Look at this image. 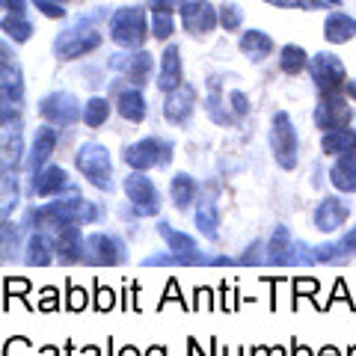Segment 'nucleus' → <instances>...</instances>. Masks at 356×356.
<instances>
[{
	"mask_svg": "<svg viewBox=\"0 0 356 356\" xmlns=\"http://www.w3.org/2000/svg\"><path fill=\"white\" fill-rule=\"evenodd\" d=\"M102 211L95 202H89L83 196H57L54 202H44L39 208H30L24 214V229L39 232V229H63V226H89L98 222Z\"/></svg>",
	"mask_w": 356,
	"mask_h": 356,
	"instance_id": "nucleus-1",
	"label": "nucleus"
},
{
	"mask_svg": "<svg viewBox=\"0 0 356 356\" xmlns=\"http://www.w3.org/2000/svg\"><path fill=\"white\" fill-rule=\"evenodd\" d=\"M178 13H181V27L191 36H208L220 24V9L208 0H184Z\"/></svg>",
	"mask_w": 356,
	"mask_h": 356,
	"instance_id": "nucleus-13",
	"label": "nucleus"
},
{
	"mask_svg": "<svg viewBox=\"0 0 356 356\" xmlns=\"http://www.w3.org/2000/svg\"><path fill=\"white\" fill-rule=\"evenodd\" d=\"M172 30H175V21H172L170 9H154V13H152V36L166 42L172 36Z\"/></svg>",
	"mask_w": 356,
	"mask_h": 356,
	"instance_id": "nucleus-38",
	"label": "nucleus"
},
{
	"mask_svg": "<svg viewBox=\"0 0 356 356\" xmlns=\"http://www.w3.org/2000/svg\"><path fill=\"white\" fill-rule=\"evenodd\" d=\"M3 9L13 15H24L27 13V0H3Z\"/></svg>",
	"mask_w": 356,
	"mask_h": 356,
	"instance_id": "nucleus-53",
	"label": "nucleus"
},
{
	"mask_svg": "<svg viewBox=\"0 0 356 356\" xmlns=\"http://www.w3.org/2000/svg\"><path fill=\"white\" fill-rule=\"evenodd\" d=\"M39 116L54 128H72L74 122L83 119V104L72 92L57 89V92H48L39 102Z\"/></svg>",
	"mask_w": 356,
	"mask_h": 356,
	"instance_id": "nucleus-8",
	"label": "nucleus"
},
{
	"mask_svg": "<svg viewBox=\"0 0 356 356\" xmlns=\"http://www.w3.org/2000/svg\"><path fill=\"white\" fill-rule=\"evenodd\" d=\"M193 220H196L199 235H202L205 241H217L220 238V208H217L214 199H202V202H196Z\"/></svg>",
	"mask_w": 356,
	"mask_h": 356,
	"instance_id": "nucleus-26",
	"label": "nucleus"
},
{
	"mask_svg": "<svg viewBox=\"0 0 356 356\" xmlns=\"http://www.w3.org/2000/svg\"><path fill=\"white\" fill-rule=\"evenodd\" d=\"M341 255H348V252H344V247H341V241H336V243H321V247H315V259H318V264L339 261Z\"/></svg>",
	"mask_w": 356,
	"mask_h": 356,
	"instance_id": "nucleus-48",
	"label": "nucleus"
},
{
	"mask_svg": "<svg viewBox=\"0 0 356 356\" xmlns=\"http://www.w3.org/2000/svg\"><path fill=\"white\" fill-rule=\"evenodd\" d=\"M241 21H243L241 6H235V3H222V6H220V27H222V30H229V33L238 30Z\"/></svg>",
	"mask_w": 356,
	"mask_h": 356,
	"instance_id": "nucleus-47",
	"label": "nucleus"
},
{
	"mask_svg": "<svg viewBox=\"0 0 356 356\" xmlns=\"http://www.w3.org/2000/svg\"><path fill=\"white\" fill-rule=\"evenodd\" d=\"M54 238H57V261L60 264H77L83 261V232L81 226H63L54 229Z\"/></svg>",
	"mask_w": 356,
	"mask_h": 356,
	"instance_id": "nucleus-21",
	"label": "nucleus"
},
{
	"mask_svg": "<svg viewBox=\"0 0 356 356\" xmlns=\"http://www.w3.org/2000/svg\"><path fill=\"white\" fill-rule=\"evenodd\" d=\"M110 69L119 72L125 81H131L134 86H146L149 77H152V69H154V57L149 51H128V54H116L110 57Z\"/></svg>",
	"mask_w": 356,
	"mask_h": 356,
	"instance_id": "nucleus-14",
	"label": "nucleus"
},
{
	"mask_svg": "<svg viewBox=\"0 0 356 356\" xmlns=\"http://www.w3.org/2000/svg\"><path fill=\"white\" fill-rule=\"evenodd\" d=\"M259 250H261V241H252L250 247H247V252H243L241 259H238V264H261L264 259L259 255Z\"/></svg>",
	"mask_w": 356,
	"mask_h": 356,
	"instance_id": "nucleus-52",
	"label": "nucleus"
},
{
	"mask_svg": "<svg viewBox=\"0 0 356 356\" xmlns=\"http://www.w3.org/2000/svg\"><path fill=\"white\" fill-rule=\"evenodd\" d=\"M291 247H294V235L288 226H276L270 241H267V255L264 261L267 264H288V255H291Z\"/></svg>",
	"mask_w": 356,
	"mask_h": 356,
	"instance_id": "nucleus-30",
	"label": "nucleus"
},
{
	"mask_svg": "<svg viewBox=\"0 0 356 356\" xmlns=\"http://www.w3.org/2000/svg\"><path fill=\"white\" fill-rule=\"evenodd\" d=\"M74 166L92 187L107 191V193L113 191V161H110L107 146H102V143H95V140L83 143L74 154Z\"/></svg>",
	"mask_w": 356,
	"mask_h": 356,
	"instance_id": "nucleus-3",
	"label": "nucleus"
},
{
	"mask_svg": "<svg viewBox=\"0 0 356 356\" xmlns=\"http://www.w3.org/2000/svg\"><path fill=\"white\" fill-rule=\"evenodd\" d=\"M229 104H232V113H235L238 119L250 113V98L241 92V89H235V92H229Z\"/></svg>",
	"mask_w": 356,
	"mask_h": 356,
	"instance_id": "nucleus-50",
	"label": "nucleus"
},
{
	"mask_svg": "<svg viewBox=\"0 0 356 356\" xmlns=\"http://www.w3.org/2000/svg\"><path fill=\"white\" fill-rule=\"evenodd\" d=\"M92 294H95V300H92V309L98 312V315H104V312H110L116 306V294H113V288H104L102 282H92Z\"/></svg>",
	"mask_w": 356,
	"mask_h": 356,
	"instance_id": "nucleus-42",
	"label": "nucleus"
},
{
	"mask_svg": "<svg viewBox=\"0 0 356 356\" xmlns=\"http://www.w3.org/2000/svg\"><path fill=\"white\" fill-rule=\"evenodd\" d=\"M238 48H241L243 57H250L252 63H261V60H267L273 54V39L267 36L264 30H247L241 36Z\"/></svg>",
	"mask_w": 356,
	"mask_h": 356,
	"instance_id": "nucleus-27",
	"label": "nucleus"
},
{
	"mask_svg": "<svg viewBox=\"0 0 356 356\" xmlns=\"http://www.w3.org/2000/svg\"><path fill=\"white\" fill-rule=\"evenodd\" d=\"M57 143H60V128L39 125L36 131H33V140H30V149H27V161H24L30 175H36L39 170L48 166L54 149H57Z\"/></svg>",
	"mask_w": 356,
	"mask_h": 356,
	"instance_id": "nucleus-15",
	"label": "nucleus"
},
{
	"mask_svg": "<svg viewBox=\"0 0 356 356\" xmlns=\"http://www.w3.org/2000/svg\"><path fill=\"white\" fill-rule=\"evenodd\" d=\"M318 356H341V350L336 348V344H324V348L318 350Z\"/></svg>",
	"mask_w": 356,
	"mask_h": 356,
	"instance_id": "nucleus-59",
	"label": "nucleus"
},
{
	"mask_svg": "<svg viewBox=\"0 0 356 356\" xmlns=\"http://www.w3.org/2000/svg\"><path fill=\"white\" fill-rule=\"evenodd\" d=\"M196 110V86L191 83H181L172 92H166L163 98V119L170 125H187Z\"/></svg>",
	"mask_w": 356,
	"mask_h": 356,
	"instance_id": "nucleus-16",
	"label": "nucleus"
},
{
	"mask_svg": "<svg viewBox=\"0 0 356 356\" xmlns=\"http://www.w3.org/2000/svg\"><path fill=\"white\" fill-rule=\"evenodd\" d=\"M24 261L30 267H48L57 261V238L48 235L44 229L33 232L24 243Z\"/></svg>",
	"mask_w": 356,
	"mask_h": 356,
	"instance_id": "nucleus-20",
	"label": "nucleus"
},
{
	"mask_svg": "<svg viewBox=\"0 0 356 356\" xmlns=\"http://www.w3.org/2000/svg\"><path fill=\"white\" fill-rule=\"evenodd\" d=\"M291 356H318V353L312 350L309 344H300V341L294 339V341H291Z\"/></svg>",
	"mask_w": 356,
	"mask_h": 356,
	"instance_id": "nucleus-55",
	"label": "nucleus"
},
{
	"mask_svg": "<svg viewBox=\"0 0 356 356\" xmlns=\"http://www.w3.org/2000/svg\"><path fill=\"white\" fill-rule=\"evenodd\" d=\"M341 247H344V252H356V226L341 235Z\"/></svg>",
	"mask_w": 356,
	"mask_h": 356,
	"instance_id": "nucleus-54",
	"label": "nucleus"
},
{
	"mask_svg": "<svg viewBox=\"0 0 356 356\" xmlns=\"http://www.w3.org/2000/svg\"><path fill=\"white\" fill-rule=\"evenodd\" d=\"M122 161L137 172H149L154 166H166L172 161V143H166L161 137H143L125 149Z\"/></svg>",
	"mask_w": 356,
	"mask_h": 356,
	"instance_id": "nucleus-6",
	"label": "nucleus"
},
{
	"mask_svg": "<svg viewBox=\"0 0 356 356\" xmlns=\"http://www.w3.org/2000/svg\"><path fill=\"white\" fill-rule=\"evenodd\" d=\"M341 300H344V303H348V309H350V312H356V303H353V300H350V294H348V282H344L341 276H339V280L332 282V294H330V300H327V303L321 306V309H324V312H330V309L336 306V303H341Z\"/></svg>",
	"mask_w": 356,
	"mask_h": 356,
	"instance_id": "nucleus-46",
	"label": "nucleus"
},
{
	"mask_svg": "<svg viewBox=\"0 0 356 356\" xmlns=\"http://www.w3.org/2000/svg\"><path fill=\"white\" fill-rule=\"evenodd\" d=\"M187 350H191V356H208L205 350H202V344H199L193 336L191 339H187Z\"/></svg>",
	"mask_w": 356,
	"mask_h": 356,
	"instance_id": "nucleus-56",
	"label": "nucleus"
},
{
	"mask_svg": "<svg viewBox=\"0 0 356 356\" xmlns=\"http://www.w3.org/2000/svg\"><path fill=\"white\" fill-rule=\"evenodd\" d=\"M0 235H3V261H15L18 259V229L15 222L3 217V229H0Z\"/></svg>",
	"mask_w": 356,
	"mask_h": 356,
	"instance_id": "nucleus-39",
	"label": "nucleus"
},
{
	"mask_svg": "<svg viewBox=\"0 0 356 356\" xmlns=\"http://www.w3.org/2000/svg\"><path fill=\"white\" fill-rule=\"evenodd\" d=\"M128 259V247L119 235H110V232H95V235H86L83 241V264L89 267H116Z\"/></svg>",
	"mask_w": 356,
	"mask_h": 356,
	"instance_id": "nucleus-7",
	"label": "nucleus"
},
{
	"mask_svg": "<svg viewBox=\"0 0 356 356\" xmlns=\"http://www.w3.org/2000/svg\"><path fill=\"white\" fill-rule=\"evenodd\" d=\"M51 3H60L63 6V3H69V0H51Z\"/></svg>",
	"mask_w": 356,
	"mask_h": 356,
	"instance_id": "nucleus-64",
	"label": "nucleus"
},
{
	"mask_svg": "<svg viewBox=\"0 0 356 356\" xmlns=\"http://www.w3.org/2000/svg\"><path fill=\"white\" fill-rule=\"evenodd\" d=\"M110 42L119 44L125 51H140L143 42L149 39V21H146V9L143 6H122L110 18Z\"/></svg>",
	"mask_w": 356,
	"mask_h": 356,
	"instance_id": "nucleus-2",
	"label": "nucleus"
},
{
	"mask_svg": "<svg viewBox=\"0 0 356 356\" xmlns=\"http://www.w3.org/2000/svg\"><path fill=\"white\" fill-rule=\"evenodd\" d=\"M116 110H119V116L125 119V122H134V125H140L143 119H146V95H143V89L140 86H128V89H122V92L116 95Z\"/></svg>",
	"mask_w": 356,
	"mask_h": 356,
	"instance_id": "nucleus-23",
	"label": "nucleus"
},
{
	"mask_svg": "<svg viewBox=\"0 0 356 356\" xmlns=\"http://www.w3.org/2000/svg\"><path fill=\"white\" fill-rule=\"evenodd\" d=\"M3 33L13 42H27L33 36V24L27 21V15H13V13H6L3 18Z\"/></svg>",
	"mask_w": 356,
	"mask_h": 356,
	"instance_id": "nucleus-37",
	"label": "nucleus"
},
{
	"mask_svg": "<svg viewBox=\"0 0 356 356\" xmlns=\"http://www.w3.org/2000/svg\"><path fill=\"white\" fill-rule=\"evenodd\" d=\"M158 235L163 238V243H166V250H170V252H178V255H191V252H199V243H196V238H191V235H184V232L172 229L166 220H161V222H158Z\"/></svg>",
	"mask_w": 356,
	"mask_h": 356,
	"instance_id": "nucleus-31",
	"label": "nucleus"
},
{
	"mask_svg": "<svg viewBox=\"0 0 356 356\" xmlns=\"http://www.w3.org/2000/svg\"><path fill=\"white\" fill-rule=\"evenodd\" d=\"M321 152L330 158H341V154L356 152V131L353 128H339V131H327L321 137Z\"/></svg>",
	"mask_w": 356,
	"mask_h": 356,
	"instance_id": "nucleus-29",
	"label": "nucleus"
},
{
	"mask_svg": "<svg viewBox=\"0 0 356 356\" xmlns=\"http://www.w3.org/2000/svg\"><path fill=\"white\" fill-rule=\"evenodd\" d=\"M318 288H321V285H318L315 276H297V280L291 282V306L297 309L300 297H315Z\"/></svg>",
	"mask_w": 356,
	"mask_h": 356,
	"instance_id": "nucleus-41",
	"label": "nucleus"
},
{
	"mask_svg": "<svg viewBox=\"0 0 356 356\" xmlns=\"http://www.w3.org/2000/svg\"><path fill=\"white\" fill-rule=\"evenodd\" d=\"M205 113H208V119L214 122V125H220V128L235 125V116H232L229 110H226V104H222V92H220V83H217V81H211V83H208Z\"/></svg>",
	"mask_w": 356,
	"mask_h": 356,
	"instance_id": "nucleus-32",
	"label": "nucleus"
},
{
	"mask_svg": "<svg viewBox=\"0 0 356 356\" xmlns=\"http://www.w3.org/2000/svg\"><path fill=\"white\" fill-rule=\"evenodd\" d=\"M81 356H102V348H98V344H86L81 350Z\"/></svg>",
	"mask_w": 356,
	"mask_h": 356,
	"instance_id": "nucleus-61",
	"label": "nucleus"
},
{
	"mask_svg": "<svg viewBox=\"0 0 356 356\" xmlns=\"http://www.w3.org/2000/svg\"><path fill=\"white\" fill-rule=\"evenodd\" d=\"M270 152H273V161L280 170L291 172L297 170L300 163V137H297V128L291 116L285 110H276L273 119H270Z\"/></svg>",
	"mask_w": 356,
	"mask_h": 356,
	"instance_id": "nucleus-4",
	"label": "nucleus"
},
{
	"mask_svg": "<svg viewBox=\"0 0 356 356\" xmlns=\"http://www.w3.org/2000/svg\"><path fill=\"white\" fill-rule=\"evenodd\" d=\"M119 356H146V353H140L137 344H125V348L119 350Z\"/></svg>",
	"mask_w": 356,
	"mask_h": 356,
	"instance_id": "nucleus-58",
	"label": "nucleus"
},
{
	"mask_svg": "<svg viewBox=\"0 0 356 356\" xmlns=\"http://www.w3.org/2000/svg\"><path fill=\"white\" fill-rule=\"evenodd\" d=\"M21 202V193H18V170L15 166L3 163V217H9Z\"/></svg>",
	"mask_w": 356,
	"mask_h": 356,
	"instance_id": "nucleus-34",
	"label": "nucleus"
},
{
	"mask_svg": "<svg viewBox=\"0 0 356 356\" xmlns=\"http://www.w3.org/2000/svg\"><path fill=\"white\" fill-rule=\"evenodd\" d=\"M36 356H60V348H54V344H42L36 350Z\"/></svg>",
	"mask_w": 356,
	"mask_h": 356,
	"instance_id": "nucleus-57",
	"label": "nucleus"
},
{
	"mask_svg": "<svg viewBox=\"0 0 356 356\" xmlns=\"http://www.w3.org/2000/svg\"><path fill=\"white\" fill-rule=\"evenodd\" d=\"M330 184L339 193H356V152L341 154L330 166Z\"/></svg>",
	"mask_w": 356,
	"mask_h": 356,
	"instance_id": "nucleus-25",
	"label": "nucleus"
},
{
	"mask_svg": "<svg viewBox=\"0 0 356 356\" xmlns=\"http://www.w3.org/2000/svg\"><path fill=\"white\" fill-rule=\"evenodd\" d=\"M0 92H3V116H21L24 77H21L18 57L9 54V44H3V63H0Z\"/></svg>",
	"mask_w": 356,
	"mask_h": 356,
	"instance_id": "nucleus-9",
	"label": "nucleus"
},
{
	"mask_svg": "<svg viewBox=\"0 0 356 356\" xmlns=\"http://www.w3.org/2000/svg\"><path fill=\"white\" fill-rule=\"evenodd\" d=\"M146 267H232V264H238L235 259H229V255H205L202 250L199 252H191V255H178V252H163V255H149L146 261H143Z\"/></svg>",
	"mask_w": 356,
	"mask_h": 356,
	"instance_id": "nucleus-17",
	"label": "nucleus"
},
{
	"mask_svg": "<svg viewBox=\"0 0 356 356\" xmlns=\"http://www.w3.org/2000/svg\"><path fill=\"white\" fill-rule=\"evenodd\" d=\"M199 196V181L191 175V172H175L170 178V199L175 211H187Z\"/></svg>",
	"mask_w": 356,
	"mask_h": 356,
	"instance_id": "nucleus-24",
	"label": "nucleus"
},
{
	"mask_svg": "<svg viewBox=\"0 0 356 356\" xmlns=\"http://www.w3.org/2000/svg\"><path fill=\"white\" fill-rule=\"evenodd\" d=\"M98 44H102V33L95 30V24L89 18H81L60 33L57 42H54V51H57L60 60H77V57L92 54Z\"/></svg>",
	"mask_w": 356,
	"mask_h": 356,
	"instance_id": "nucleus-5",
	"label": "nucleus"
},
{
	"mask_svg": "<svg viewBox=\"0 0 356 356\" xmlns=\"http://www.w3.org/2000/svg\"><path fill=\"white\" fill-rule=\"evenodd\" d=\"M261 3L280 6V9H303V13H315L321 6H339V0H261Z\"/></svg>",
	"mask_w": 356,
	"mask_h": 356,
	"instance_id": "nucleus-40",
	"label": "nucleus"
},
{
	"mask_svg": "<svg viewBox=\"0 0 356 356\" xmlns=\"http://www.w3.org/2000/svg\"><path fill=\"white\" fill-rule=\"evenodd\" d=\"M222 356H232V353H229V348H222ZM235 356H243V348H238V350H235Z\"/></svg>",
	"mask_w": 356,
	"mask_h": 356,
	"instance_id": "nucleus-63",
	"label": "nucleus"
},
{
	"mask_svg": "<svg viewBox=\"0 0 356 356\" xmlns=\"http://www.w3.org/2000/svg\"><path fill=\"white\" fill-rule=\"evenodd\" d=\"M30 280H18V276H13V280H6L3 282V294H6V303H3V309H9V297H18V300H24L27 303V294H30ZM30 306V303H27ZM33 309V306H30Z\"/></svg>",
	"mask_w": 356,
	"mask_h": 356,
	"instance_id": "nucleus-44",
	"label": "nucleus"
},
{
	"mask_svg": "<svg viewBox=\"0 0 356 356\" xmlns=\"http://www.w3.org/2000/svg\"><path fill=\"white\" fill-rule=\"evenodd\" d=\"M122 187H125V196L128 202L134 205V211H137L140 217H154L161 214V191L154 187V181L146 175V172H137L134 170L125 181H122Z\"/></svg>",
	"mask_w": 356,
	"mask_h": 356,
	"instance_id": "nucleus-11",
	"label": "nucleus"
},
{
	"mask_svg": "<svg viewBox=\"0 0 356 356\" xmlns=\"http://www.w3.org/2000/svg\"><path fill=\"white\" fill-rule=\"evenodd\" d=\"M184 83V69H181V51L178 44H166L161 54V72H158V89L161 92H172Z\"/></svg>",
	"mask_w": 356,
	"mask_h": 356,
	"instance_id": "nucleus-22",
	"label": "nucleus"
},
{
	"mask_svg": "<svg viewBox=\"0 0 356 356\" xmlns=\"http://www.w3.org/2000/svg\"><path fill=\"white\" fill-rule=\"evenodd\" d=\"M30 350H33V344L24 336H13L3 344V356H30Z\"/></svg>",
	"mask_w": 356,
	"mask_h": 356,
	"instance_id": "nucleus-49",
	"label": "nucleus"
},
{
	"mask_svg": "<svg viewBox=\"0 0 356 356\" xmlns=\"http://www.w3.org/2000/svg\"><path fill=\"white\" fill-rule=\"evenodd\" d=\"M170 303H178V306H181L184 312L191 309V306H187V300L181 297V285H178L175 276H170V280H166V288H163V297H161V303H158V312H163V309L170 306Z\"/></svg>",
	"mask_w": 356,
	"mask_h": 356,
	"instance_id": "nucleus-43",
	"label": "nucleus"
},
{
	"mask_svg": "<svg viewBox=\"0 0 356 356\" xmlns=\"http://www.w3.org/2000/svg\"><path fill=\"white\" fill-rule=\"evenodd\" d=\"M309 72H312V81H315L318 92L327 95V92H341L344 83H348V72H344V63L330 51H321L312 57L309 63Z\"/></svg>",
	"mask_w": 356,
	"mask_h": 356,
	"instance_id": "nucleus-12",
	"label": "nucleus"
},
{
	"mask_svg": "<svg viewBox=\"0 0 356 356\" xmlns=\"http://www.w3.org/2000/svg\"><path fill=\"white\" fill-rule=\"evenodd\" d=\"M315 125L318 131H339V128H348L353 122V102L344 92H327L321 95V102L315 107Z\"/></svg>",
	"mask_w": 356,
	"mask_h": 356,
	"instance_id": "nucleus-10",
	"label": "nucleus"
},
{
	"mask_svg": "<svg viewBox=\"0 0 356 356\" xmlns=\"http://www.w3.org/2000/svg\"><path fill=\"white\" fill-rule=\"evenodd\" d=\"M36 309L39 312H57L60 309V288L57 285H44V288H39V300H36Z\"/></svg>",
	"mask_w": 356,
	"mask_h": 356,
	"instance_id": "nucleus-45",
	"label": "nucleus"
},
{
	"mask_svg": "<svg viewBox=\"0 0 356 356\" xmlns=\"http://www.w3.org/2000/svg\"><path fill=\"white\" fill-rule=\"evenodd\" d=\"M69 172L57 163H48L36 175H30V193L39 199H57L63 191H69Z\"/></svg>",
	"mask_w": 356,
	"mask_h": 356,
	"instance_id": "nucleus-18",
	"label": "nucleus"
},
{
	"mask_svg": "<svg viewBox=\"0 0 356 356\" xmlns=\"http://www.w3.org/2000/svg\"><path fill=\"white\" fill-rule=\"evenodd\" d=\"M146 356H166V348L163 344H152V348L146 350Z\"/></svg>",
	"mask_w": 356,
	"mask_h": 356,
	"instance_id": "nucleus-62",
	"label": "nucleus"
},
{
	"mask_svg": "<svg viewBox=\"0 0 356 356\" xmlns=\"http://www.w3.org/2000/svg\"><path fill=\"white\" fill-rule=\"evenodd\" d=\"M309 63H312V57L306 54L303 44H285V48L280 51V69L285 74H294L297 77L300 72L309 69Z\"/></svg>",
	"mask_w": 356,
	"mask_h": 356,
	"instance_id": "nucleus-33",
	"label": "nucleus"
},
{
	"mask_svg": "<svg viewBox=\"0 0 356 356\" xmlns=\"http://www.w3.org/2000/svg\"><path fill=\"white\" fill-rule=\"evenodd\" d=\"M350 220V208L341 202L339 196H327L321 199L315 214H312V222H315L318 232H324V235H332V232L344 229V222Z\"/></svg>",
	"mask_w": 356,
	"mask_h": 356,
	"instance_id": "nucleus-19",
	"label": "nucleus"
},
{
	"mask_svg": "<svg viewBox=\"0 0 356 356\" xmlns=\"http://www.w3.org/2000/svg\"><path fill=\"white\" fill-rule=\"evenodd\" d=\"M107 119H110V102L104 95H92L83 104V122L89 128H102Z\"/></svg>",
	"mask_w": 356,
	"mask_h": 356,
	"instance_id": "nucleus-35",
	"label": "nucleus"
},
{
	"mask_svg": "<svg viewBox=\"0 0 356 356\" xmlns=\"http://www.w3.org/2000/svg\"><path fill=\"white\" fill-rule=\"evenodd\" d=\"M89 306H92V297H89L86 288L74 285L72 280L65 282V300H63V309H65V312H72V315H77V312H83V309H89Z\"/></svg>",
	"mask_w": 356,
	"mask_h": 356,
	"instance_id": "nucleus-36",
	"label": "nucleus"
},
{
	"mask_svg": "<svg viewBox=\"0 0 356 356\" xmlns=\"http://www.w3.org/2000/svg\"><path fill=\"white\" fill-rule=\"evenodd\" d=\"M344 95H348L350 102L356 104V81H348V83H344Z\"/></svg>",
	"mask_w": 356,
	"mask_h": 356,
	"instance_id": "nucleus-60",
	"label": "nucleus"
},
{
	"mask_svg": "<svg viewBox=\"0 0 356 356\" xmlns=\"http://www.w3.org/2000/svg\"><path fill=\"white\" fill-rule=\"evenodd\" d=\"M36 3V9L42 15H48V18H63L65 15V9L60 6V3H51V0H33Z\"/></svg>",
	"mask_w": 356,
	"mask_h": 356,
	"instance_id": "nucleus-51",
	"label": "nucleus"
},
{
	"mask_svg": "<svg viewBox=\"0 0 356 356\" xmlns=\"http://www.w3.org/2000/svg\"><path fill=\"white\" fill-rule=\"evenodd\" d=\"M356 36V18L348 13H330L324 21V39L330 44H344Z\"/></svg>",
	"mask_w": 356,
	"mask_h": 356,
	"instance_id": "nucleus-28",
	"label": "nucleus"
}]
</instances>
